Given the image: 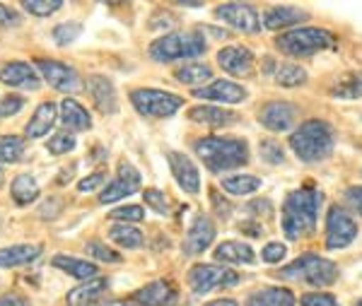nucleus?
<instances>
[{
  "label": "nucleus",
  "instance_id": "nucleus-1",
  "mask_svg": "<svg viewBox=\"0 0 362 306\" xmlns=\"http://www.w3.org/2000/svg\"><path fill=\"white\" fill-rule=\"evenodd\" d=\"M324 196L314 188H300L285 198L283 205V234L290 241H297L314 232L319 217V205Z\"/></svg>",
  "mask_w": 362,
  "mask_h": 306
},
{
  "label": "nucleus",
  "instance_id": "nucleus-2",
  "mask_svg": "<svg viewBox=\"0 0 362 306\" xmlns=\"http://www.w3.org/2000/svg\"><path fill=\"white\" fill-rule=\"evenodd\" d=\"M198 160L213 174L237 169L249 162V145L242 138H223V135H208L194 145Z\"/></svg>",
  "mask_w": 362,
  "mask_h": 306
},
{
  "label": "nucleus",
  "instance_id": "nucleus-3",
  "mask_svg": "<svg viewBox=\"0 0 362 306\" xmlns=\"http://www.w3.org/2000/svg\"><path fill=\"white\" fill-rule=\"evenodd\" d=\"M290 147L302 162H319L334 150V131L329 123L319 119L305 121L290 135Z\"/></svg>",
  "mask_w": 362,
  "mask_h": 306
},
{
  "label": "nucleus",
  "instance_id": "nucleus-4",
  "mask_svg": "<svg viewBox=\"0 0 362 306\" xmlns=\"http://www.w3.org/2000/svg\"><path fill=\"white\" fill-rule=\"evenodd\" d=\"M208 44L201 34L196 32H177V34H167V37H160L150 44L148 54L153 61L157 63H172L179 61V58H196L201 54H206Z\"/></svg>",
  "mask_w": 362,
  "mask_h": 306
},
{
  "label": "nucleus",
  "instance_id": "nucleus-5",
  "mask_svg": "<svg viewBox=\"0 0 362 306\" xmlns=\"http://www.w3.org/2000/svg\"><path fill=\"white\" fill-rule=\"evenodd\" d=\"M278 278H288V280H302L309 282L314 287H324L331 285L338 278V270L331 261L317 256V253H307V256H300L293 266L278 270Z\"/></svg>",
  "mask_w": 362,
  "mask_h": 306
},
{
  "label": "nucleus",
  "instance_id": "nucleus-6",
  "mask_svg": "<svg viewBox=\"0 0 362 306\" xmlns=\"http://www.w3.org/2000/svg\"><path fill=\"white\" fill-rule=\"evenodd\" d=\"M331 44H334L331 34L326 29H317V27L293 29V32H285L276 39L278 51H283L285 56H297V58L324 51Z\"/></svg>",
  "mask_w": 362,
  "mask_h": 306
},
{
  "label": "nucleus",
  "instance_id": "nucleus-7",
  "mask_svg": "<svg viewBox=\"0 0 362 306\" xmlns=\"http://www.w3.org/2000/svg\"><path fill=\"white\" fill-rule=\"evenodd\" d=\"M131 104L138 114L150 116V119H169L184 107V99L165 90H133Z\"/></svg>",
  "mask_w": 362,
  "mask_h": 306
},
{
  "label": "nucleus",
  "instance_id": "nucleus-8",
  "mask_svg": "<svg viewBox=\"0 0 362 306\" xmlns=\"http://www.w3.org/2000/svg\"><path fill=\"white\" fill-rule=\"evenodd\" d=\"M34 70L39 73L46 85H51L54 90L63 94H78L83 92V80L73 68H68L61 61H46V58H37L34 61Z\"/></svg>",
  "mask_w": 362,
  "mask_h": 306
},
{
  "label": "nucleus",
  "instance_id": "nucleus-9",
  "mask_svg": "<svg viewBox=\"0 0 362 306\" xmlns=\"http://www.w3.org/2000/svg\"><path fill=\"white\" fill-rule=\"evenodd\" d=\"M239 282V275L230 268H220V266H194L189 270V287L196 294H208L215 287H232Z\"/></svg>",
  "mask_w": 362,
  "mask_h": 306
},
{
  "label": "nucleus",
  "instance_id": "nucleus-10",
  "mask_svg": "<svg viewBox=\"0 0 362 306\" xmlns=\"http://www.w3.org/2000/svg\"><path fill=\"white\" fill-rule=\"evenodd\" d=\"M355 237H358V225H355L353 217L338 205L329 208V215H326V246L329 249H343V246L353 244Z\"/></svg>",
  "mask_w": 362,
  "mask_h": 306
},
{
  "label": "nucleus",
  "instance_id": "nucleus-11",
  "mask_svg": "<svg viewBox=\"0 0 362 306\" xmlns=\"http://www.w3.org/2000/svg\"><path fill=\"white\" fill-rule=\"evenodd\" d=\"M138 188H140L138 169L131 167L128 162H121L119 164V176H116L109 186L102 188V193H99V203L109 205V203H116V200H124L128 196H133Z\"/></svg>",
  "mask_w": 362,
  "mask_h": 306
},
{
  "label": "nucleus",
  "instance_id": "nucleus-12",
  "mask_svg": "<svg viewBox=\"0 0 362 306\" xmlns=\"http://www.w3.org/2000/svg\"><path fill=\"white\" fill-rule=\"evenodd\" d=\"M215 15H218V20L227 22V25L239 29V32L256 34L261 29L259 13L247 3H223V5H218Z\"/></svg>",
  "mask_w": 362,
  "mask_h": 306
},
{
  "label": "nucleus",
  "instance_id": "nucleus-13",
  "mask_svg": "<svg viewBox=\"0 0 362 306\" xmlns=\"http://www.w3.org/2000/svg\"><path fill=\"white\" fill-rule=\"evenodd\" d=\"M0 82L13 90H27V92H37L42 87V78L29 63L25 61H10L0 68Z\"/></svg>",
  "mask_w": 362,
  "mask_h": 306
},
{
  "label": "nucleus",
  "instance_id": "nucleus-14",
  "mask_svg": "<svg viewBox=\"0 0 362 306\" xmlns=\"http://www.w3.org/2000/svg\"><path fill=\"white\" fill-rule=\"evenodd\" d=\"M167 162H169V169H172L174 179H177V184L181 186V191L196 196V193L201 191V174H198L196 164L186 155H181V152H167Z\"/></svg>",
  "mask_w": 362,
  "mask_h": 306
},
{
  "label": "nucleus",
  "instance_id": "nucleus-15",
  "mask_svg": "<svg viewBox=\"0 0 362 306\" xmlns=\"http://www.w3.org/2000/svg\"><path fill=\"white\" fill-rule=\"evenodd\" d=\"M198 99H208V102H223V104H239L247 99V90L237 82L230 80H215L208 87H198L194 92Z\"/></svg>",
  "mask_w": 362,
  "mask_h": 306
},
{
  "label": "nucleus",
  "instance_id": "nucleus-16",
  "mask_svg": "<svg viewBox=\"0 0 362 306\" xmlns=\"http://www.w3.org/2000/svg\"><path fill=\"white\" fill-rule=\"evenodd\" d=\"M215 239V225L208 220V215H196L194 225L184 239V253L186 256H198L213 244Z\"/></svg>",
  "mask_w": 362,
  "mask_h": 306
},
{
  "label": "nucleus",
  "instance_id": "nucleus-17",
  "mask_svg": "<svg viewBox=\"0 0 362 306\" xmlns=\"http://www.w3.org/2000/svg\"><path fill=\"white\" fill-rule=\"evenodd\" d=\"M61 107H58L56 102H42L37 107V111L32 114V119L27 121L25 126V135L29 140H37V138H44L49 131H54L56 121L61 119V111H58Z\"/></svg>",
  "mask_w": 362,
  "mask_h": 306
},
{
  "label": "nucleus",
  "instance_id": "nucleus-18",
  "mask_svg": "<svg viewBox=\"0 0 362 306\" xmlns=\"http://www.w3.org/2000/svg\"><path fill=\"white\" fill-rule=\"evenodd\" d=\"M218 66L225 70L227 75H235V78H247L254 66V54L242 46H227L218 54Z\"/></svg>",
  "mask_w": 362,
  "mask_h": 306
},
{
  "label": "nucleus",
  "instance_id": "nucleus-19",
  "mask_svg": "<svg viewBox=\"0 0 362 306\" xmlns=\"http://www.w3.org/2000/svg\"><path fill=\"white\" fill-rule=\"evenodd\" d=\"M295 107L290 102H268L259 111V121L268 131H288L295 121Z\"/></svg>",
  "mask_w": 362,
  "mask_h": 306
},
{
  "label": "nucleus",
  "instance_id": "nucleus-20",
  "mask_svg": "<svg viewBox=\"0 0 362 306\" xmlns=\"http://www.w3.org/2000/svg\"><path fill=\"white\" fill-rule=\"evenodd\" d=\"M87 90H90L92 102H95V107L102 111V114H116V111H119V102H116L112 80H107L104 75H92V78L87 80Z\"/></svg>",
  "mask_w": 362,
  "mask_h": 306
},
{
  "label": "nucleus",
  "instance_id": "nucleus-21",
  "mask_svg": "<svg viewBox=\"0 0 362 306\" xmlns=\"http://www.w3.org/2000/svg\"><path fill=\"white\" fill-rule=\"evenodd\" d=\"M107 287H109L107 278L87 280L85 285L73 287V290L66 294V304L68 306H95L99 302V297L107 292Z\"/></svg>",
  "mask_w": 362,
  "mask_h": 306
},
{
  "label": "nucleus",
  "instance_id": "nucleus-22",
  "mask_svg": "<svg viewBox=\"0 0 362 306\" xmlns=\"http://www.w3.org/2000/svg\"><path fill=\"white\" fill-rule=\"evenodd\" d=\"M61 123L68 128V131L83 133V131H90L92 128V116H90V111L78 102V99L66 97L61 102Z\"/></svg>",
  "mask_w": 362,
  "mask_h": 306
},
{
  "label": "nucleus",
  "instance_id": "nucleus-23",
  "mask_svg": "<svg viewBox=\"0 0 362 306\" xmlns=\"http://www.w3.org/2000/svg\"><path fill=\"white\" fill-rule=\"evenodd\" d=\"M44 253V246L39 244H17L0 249V268H20L34 263Z\"/></svg>",
  "mask_w": 362,
  "mask_h": 306
},
{
  "label": "nucleus",
  "instance_id": "nucleus-24",
  "mask_svg": "<svg viewBox=\"0 0 362 306\" xmlns=\"http://www.w3.org/2000/svg\"><path fill=\"white\" fill-rule=\"evenodd\" d=\"M169 299H174V287L167 280H155L150 285L140 287L138 292H133V302L140 306H162Z\"/></svg>",
  "mask_w": 362,
  "mask_h": 306
},
{
  "label": "nucleus",
  "instance_id": "nucleus-25",
  "mask_svg": "<svg viewBox=\"0 0 362 306\" xmlns=\"http://www.w3.org/2000/svg\"><path fill=\"white\" fill-rule=\"evenodd\" d=\"M51 266L73 275L75 280H95L99 273V268L95 263L83 261V258H75V256H66V253H58V256L51 258Z\"/></svg>",
  "mask_w": 362,
  "mask_h": 306
},
{
  "label": "nucleus",
  "instance_id": "nucleus-26",
  "mask_svg": "<svg viewBox=\"0 0 362 306\" xmlns=\"http://www.w3.org/2000/svg\"><path fill=\"white\" fill-rule=\"evenodd\" d=\"M307 20V13L297 8H290V5H278V8L268 10L264 15V25L268 29H285V27H293L300 25V22Z\"/></svg>",
  "mask_w": 362,
  "mask_h": 306
},
{
  "label": "nucleus",
  "instance_id": "nucleus-27",
  "mask_svg": "<svg viewBox=\"0 0 362 306\" xmlns=\"http://www.w3.org/2000/svg\"><path fill=\"white\" fill-rule=\"evenodd\" d=\"M189 119L196 121V123H203V126H210V128H223L227 123H235L237 116L232 111H225V109H218V107H194L189 109Z\"/></svg>",
  "mask_w": 362,
  "mask_h": 306
},
{
  "label": "nucleus",
  "instance_id": "nucleus-28",
  "mask_svg": "<svg viewBox=\"0 0 362 306\" xmlns=\"http://www.w3.org/2000/svg\"><path fill=\"white\" fill-rule=\"evenodd\" d=\"M10 196L20 208H25V205H32L34 200L39 198V184L34 176L29 174H20L13 179V184H10Z\"/></svg>",
  "mask_w": 362,
  "mask_h": 306
},
{
  "label": "nucleus",
  "instance_id": "nucleus-29",
  "mask_svg": "<svg viewBox=\"0 0 362 306\" xmlns=\"http://www.w3.org/2000/svg\"><path fill=\"white\" fill-rule=\"evenodd\" d=\"M215 261L232 263V266L251 263L254 261V251H251L249 244H242V241H225V244H220L215 249Z\"/></svg>",
  "mask_w": 362,
  "mask_h": 306
},
{
  "label": "nucleus",
  "instance_id": "nucleus-30",
  "mask_svg": "<svg viewBox=\"0 0 362 306\" xmlns=\"http://www.w3.org/2000/svg\"><path fill=\"white\" fill-rule=\"evenodd\" d=\"M249 306H295V294L285 287H268L251 294Z\"/></svg>",
  "mask_w": 362,
  "mask_h": 306
},
{
  "label": "nucleus",
  "instance_id": "nucleus-31",
  "mask_svg": "<svg viewBox=\"0 0 362 306\" xmlns=\"http://www.w3.org/2000/svg\"><path fill=\"white\" fill-rule=\"evenodd\" d=\"M27 155V143L22 135H0V164H17Z\"/></svg>",
  "mask_w": 362,
  "mask_h": 306
},
{
  "label": "nucleus",
  "instance_id": "nucleus-32",
  "mask_svg": "<svg viewBox=\"0 0 362 306\" xmlns=\"http://www.w3.org/2000/svg\"><path fill=\"white\" fill-rule=\"evenodd\" d=\"M109 239L124 249H140L143 246V232L133 225H114L109 227Z\"/></svg>",
  "mask_w": 362,
  "mask_h": 306
},
{
  "label": "nucleus",
  "instance_id": "nucleus-33",
  "mask_svg": "<svg viewBox=\"0 0 362 306\" xmlns=\"http://www.w3.org/2000/svg\"><path fill=\"white\" fill-rule=\"evenodd\" d=\"M223 188H225V193H232V196H249V193H256L261 188V179L249 176V174L225 176Z\"/></svg>",
  "mask_w": 362,
  "mask_h": 306
},
{
  "label": "nucleus",
  "instance_id": "nucleus-34",
  "mask_svg": "<svg viewBox=\"0 0 362 306\" xmlns=\"http://www.w3.org/2000/svg\"><path fill=\"white\" fill-rule=\"evenodd\" d=\"M177 80L184 82V85H191V87H198L203 85V82H208L213 78V70L208 66H203V63H189V66H181L177 68Z\"/></svg>",
  "mask_w": 362,
  "mask_h": 306
},
{
  "label": "nucleus",
  "instance_id": "nucleus-35",
  "mask_svg": "<svg viewBox=\"0 0 362 306\" xmlns=\"http://www.w3.org/2000/svg\"><path fill=\"white\" fill-rule=\"evenodd\" d=\"M273 78H276L280 87H297V85H302V82H307V73H305V68L293 66V63H285V66L276 68Z\"/></svg>",
  "mask_w": 362,
  "mask_h": 306
},
{
  "label": "nucleus",
  "instance_id": "nucleus-36",
  "mask_svg": "<svg viewBox=\"0 0 362 306\" xmlns=\"http://www.w3.org/2000/svg\"><path fill=\"white\" fill-rule=\"evenodd\" d=\"M80 34H83V25H80V22H63V25H56L51 29V39H54L58 46L73 44Z\"/></svg>",
  "mask_w": 362,
  "mask_h": 306
},
{
  "label": "nucleus",
  "instance_id": "nucleus-37",
  "mask_svg": "<svg viewBox=\"0 0 362 306\" xmlns=\"http://www.w3.org/2000/svg\"><path fill=\"white\" fill-rule=\"evenodd\" d=\"M75 135L70 133V131H58V133H54V138L46 143V150H49V155H54V157H58V155H66V152H73L75 150Z\"/></svg>",
  "mask_w": 362,
  "mask_h": 306
},
{
  "label": "nucleus",
  "instance_id": "nucleus-38",
  "mask_svg": "<svg viewBox=\"0 0 362 306\" xmlns=\"http://www.w3.org/2000/svg\"><path fill=\"white\" fill-rule=\"evenodd\" d=\"M22 8H25L29 15L49 17V15H54L56 10L63 8V0H22Z\"/></svg>",
  "mask_w": 362,
  "mask_h": 306
},
{
  "label": "nucleus",
  "instance_id": "nucleus-39",
  "mask_svg": "<svg viewBox=\"0 0 362 306\" xmlns=\"http://www.w3.org/2000/svg\"><path fill=\"white\" fill-rule=\"evenodd\" d=\"M85 249L92 258H95V261H102V263H119L121 261V253H116L112 246L102 244V241H97V239L87 241Z\"/></svg>",
  "mask_w": 362,
  "mask_h": 306
},
{
  "label": "nucleus",
  "instance_id": "nucleus-40",
  "mask_svg": "<svg viewBox=\"0 0 362 306\" xmlns=\"http://www.w3.org/2000/svg\"><path fill=\"white\" fill-rule=\"evenodd\" d=\"M109 217L112 220H116V222H140L145 217V210L140 208V205H121V208H116V210H112L109 213Z\"/></svg>",
  "mask_w": 362,
  "mask_h": 306
},
{
  "label": "nucleus",
  "instance_id": "nucleus-41",
  "mask_svg": "<svg viewBox=\"0 0 362 306\" xmlns=\"http://www.w3.org/2000/svg\"><path fill=\"white\" fill-rule=\"evenodd\" d=\"M334 94L336 97H343V99H360L362 97V78L343 80L341 85L334 87Z\"/></svg>",
  "mask_w": 362,
  "mask_h": 306
},
{
  "label": "nucleus",
  "instance_id": "nucleus-42",
  "mask_svg": "<svg viewBox=\"0 0 362 306\" xmlns=\"http://www.w3.org/2000/svg\"><path fill=\"white\" fill-rule=\"evenodd\" d=\"M25 107V97H17V94H8V97L0 99V121L17 116Z\"/></svg>",
  "mask_w": 362,
  "mask_h": 306
},
{
  "label": "nucleus",
  "instance_id": "nucleus-43",
  "mask_svg": "<svg viewBox=\"0 0 362 306\" xmlns=\"http://www.w3.org/2000/svg\"><path fill=\"white\" fill-rule=\"evenodd\" d=\"M261 157H264V162L268 164H280L285 160V150L276 140H264V143H261Z\"/></svg>",
  "mask_w": 362,
  "mask_h": 306
},
{
  "label": "nucleus",
  "instance_id": "nucleus-44",
  "mask_svg": "<svg viewBox=\"0 0 362 306\" xmlns=\"http://www.w3.org/2000/svg\"><path fill=\"white\" fill-rule=\"evenodd\" d=\"M145 200H148L150 208H153L155 213L169 215V200H167L165 193L160 191V188H148V191H145Z\"/></svg>",
  "mask_w": 362,
  "mask_h": 306
},
{
  "label": "nucleus",
  "instance_id": "nucleus-45",
  "mask_svg": "<svg viewBox=\"0 0 362 306\" xmlns=\"http://www.w3.org/2000/svg\"><path fill=\"white\" fill-rule=\"evenodd\" d=\"M300 306H338L336 297H331V294L326 292H309L302 297Z\"/></svg>",
  "mask_w": 362,
  "mask_h": 306
},
{
  "label": "nucleus",
  "instance_id": "nucleus-46",
  "mask_svg": "<svg viewBox=\"0 0 362 306\" xmlns=\"http://www.w3.org/2000/svg\"><path fill=\"white\" fill-rule=\"evenodd\" d=\"M285 253H288V246L280 244V241H271L268 246H264L261 256H264L266 263H280L285 258Z\"/></svg>",
  "mask_w": 362,
  "mask_h": 306
},
{
  "label": "nucleus",
  "instance_id": "nucleus-47",
  "mask_svg": "<svg viewBox=\"0 0 362 306\" xmlns=\"http://www.w3.org/2000/svg\"><path fill=\"white\" fill-rule=\"evenodd\" d=\"M20 22H22L20 13H15L13 8H8V5L0 3V29H5V27H17Z\"/></svg>",
  "mask_w": 362,
  "mask_h": 306
},
{
  "label": "nucleus",
  "instance_id": "nucleus-48",
  "mask_svg": "<svg viewBox=\"0 0 362 306\" xmlns=\"http://www.w3.org/2000/svg\"><path fill=\"white\" fill-rule=\"evenodd\" d=\"M104 176L102 172H97V174H90V176H85V179H80V184H78V191L80 193H90V191H95V188H99L104 184Z\"/></svg>",
  "mask_w": 362,
  "mask_h": 306
},
{
  "label": "nucleus",
  "instance_id": "nucleus-49",
  "mask_svg": "<svg viewBox=\"0 0 362 306\" xmlns=\"http://www.w3.org/2000/svg\"><path fill=\"white\" fill-rule=\"evenodd\" d=\"M0 306H32V304H29V299L22 297V294L10 292V294H3V297H0Z\"/></svg>",
  "mask_w": 362,
  "mask_h": 306
},
{
  "label": "nucleus",
  "instance_id": "nucleus-50",
  "mask_svg": "<svg viewBox=\"0 0 362 306\" xmlns=\"http://www.w3.org/2000/svg\"><path fill=\"white\" fill-rule=\"evenodd\" d=\"M346 200H348L350 208H355L362 215V186H353V188H350V191L346 193Z\"/></svg>",
  "mask_w": 362,
  "mask_h": 306
},
{
  "label": "nucleus",
  "instance_id": "nucleus-51",
  "mask_svg": "<svg viewBox=\"0 0 362 306\" xmlns=\"http://www.w3.org/2000/svg\"><path fill=\"white\" fill-rule=\"evenodd\" d=\"M213 203H215V208H218V215H220V217H227V215L232 213V205H230V203H223L218 193H213Z\"/></svg>",
  "mask_w": 362,
  "mask_h": 306
},
{
  "label": "nucleus",
  "instance_id": "nucleus-52",
  "mask_svg": "<svg viewBox=\"0 0 362 306\" xmlns=\"http://www.w3.org/2000/svg\"><path fill=\"white\" fill-rule=\"evenodd\" d=\"M206 306H237L235 299H215V302H208Z\"/></svg>",
  "mask_w": 362,
  "mask_h": 306
},
{
  "label": "nucleus",
  "instance_id": "nucleus-53",
  "mask_svg": "<svg viewBox=\"0 0 362 306\" xmlns=\"http://www.w3.org/2000/svg\"><path fill=\"white\" fill-rule=\"evenodd\" d=\"M104 306H128V304L126 302H107Z\"/></svg>",
  "mask_w": 362,
  "mask_h": 306
},
{
  "label": "nucleus",
  "instance_id": "nucleus-54",
  "mask_svg": "<svg viewBox=\"0 0 362 306\" xmlns=\"http://www.w3.org/2000/svg\"><path fill=\"white\" fill-rule=\"evenodd\" d=\"M3 184H5V172L0 169V188H3Z\"/></svg>",
  "mask_w": 362,
  "mask_h": 306
},
{
  "label": "nucleus",
  "instance_id": "nucleus-55",
  "mask_svg": "<svg viewBox=\"0 0 362 306\" xmlns=\"http://www.w3.org/2000/svg\"><path fill=\"white\" fill-rule=\"evenodd\" d=\"M355 306H362V299H360V302H358V304H355Z\"/></svg>",
  "mask_w": 362,
  "mask_h": 306
}]
</instances>
